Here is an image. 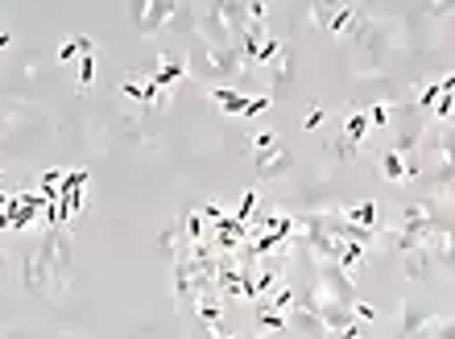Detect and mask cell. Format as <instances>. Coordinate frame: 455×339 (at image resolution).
Masks as SVG:
<instances>
[{
    "mask_svg": "<svg viewBox=\"0 0 455 339\" xmlns=\"http://www.w3.org/2000/svg\"><path fill=\"white\" fill-rule=\"evenodd\" d=\"M33 252L42 257L50 273V298H58L71 286V228H46V236L38 240Z\"/></svg>",
    "mask_w": 455,
    "mask_h": 339,
    "instance_id": "obj_1",
    "label": "cell"
},
{
    "mask_svg": "<svg viewBox=\"0 0 455 339\" xmlns=\"http://www.w3.org/2000/svg\"><path fill=\"white\" fill-rule=\"evenodd\" d=\"M187 67H194L203 79H248L253 74V67H244L236 46H207V42H199V50L187 54Z\"/></svg>",
    "mask_w": 455,
    "mask_h": 339,
    "instance_id": "obj_2",
    "label": "cell"
},
{
    "mask_svg": "<svg viewBox=\"0 0 455 339\" xmlns=\"http://www.w3.org/2000/svg\"><path fill=\"white\" fill-rule=\"evenodd\" d=\"M451 240H439V244H422V248H410V252H402V269H406L410 282H427V277H434L439 269H447V248Z\"/></svg>",
    "mask_w": 455,
    "mask_h": 339,
    "instance_id": "obj_3",
    "label": "cell"
},
{
    "mask_svg": "<svg viewBox=\"0 0 455 339\" xmlns=\"http://www.w3.org/2000/svg\"><path fill=\"white\" fill-rule=\"evenodd\" d=\"M253 166H257V174H261L265 182H273V178H286L290 170H294V153H290V149L282 145V137H278L269 149H257V153H253Z\"/></svg>",
    "mask_w": 455,
    "mask_h": 339,
    "instance_id": "obj_4",
    "label": "cell"
},
{
    "mask_svg": "<svg viewBox=\"0 0 455 339\" xmlns=\"http://www.w3.org/2000/svg\"><path fill=\"white\" fill-rule=\"evenodd\" d=\"M344 223H352V228H364V232H373V228H381V203L377 199H360V203H348V207H339L336 211Z\"/></svg>",
    "mask_w": 455,
    "mask_h": 339,
    "instance_id": "obj_5",
    "label": "cell"
},
{
    "mask_svg": "<svg viewBox=\"0 0 455 339\" xmlns=\"http://www.w3.org/2000/svg\"><path fill=\"white\" fill-rule=\"evenodd\" d=\"M21 286L29 294H46V298H50V273H46V265H42V257H38V252H25V261H21Z\"/></svg>",
    "mask_w": 455,
    "mask_h": 339,
    "instance_id": "obj_6",
    "label": "cell"
},
{
    "mask_svg": "<svg viewBox=\"0 0 455 339\" xmlns=\"http://www.w3.org/2000/svg\"><path fill=\"white\" fill-rule=\"evenodd\" d=\"M451 74H443V79H434V83H427V87H422V91H418V96H414V104H410V108H398V112H431L434 108V99L443 96V91H451Z\"/></svg>",
    "mask_w": 455,
    "mask_h": 339,
    "instance_id": "obj_7",
    "label": "cell"
},
{
    "mask_svg": "<svg viewBox=\"0 0 455 339\" xmlns=\"http://www.w3.org/2000/svg\"><path fill=\"white\" fill-rule=\"evenodd\" d=\"M253 318H257V327L261 331H273V335H286L290 331V315H282V311H273L269 302H257V311H253Z\"/></svg>",
    "mask_w": 455,
    "mask_h": 339,
    "instance_id": "obj_8",
    "label": "cell"
},
{
    "mask_svg": "<svg viewBox=\"0 0 455 339\" xmlns=\"http://www.w3.org/2000/svg\"><path fill=\"white\" fill-rule=\"evenodd\" d=\"M207 96L216 99L219 108H224V112H244V104H248V99L253 96H244V91H240V87H228V83H216V87H212V91H207Z\"/></svg>",
    "mask_w": 455,
    "mask_h": 339,
    "instance_id": "obj_9",
    "label": "cell"
},
{
    "mask_svg": "<svg viewBox=\"0 0 455 339\" xmlns=\"http://www.w3.org/2000/svg\"><path fill=\"white\" fill-rule=\"evenodd\" d=\"M265 74L273 79V87H286L290 79H294V54H290V46H282L273 54V62L265 67Z\"/></svg>",
    "mask_w": 455,
    "mask_h": 339,
    "instance_id": "obj_10",
    "label": "cell"
},
{
    "mask_svg": "<svg viewBox=\"0 0 455 339\" xmlns=\"http://www.w3.org/2000/svg\"><path fill=\"white\" fill-rule=\"evenodd\" d=\"M377 166H381V178H385V182L406 187V162H402L393 149H381V153H377Z\"/></svg>",
    "mask_w": 455,
    "mask_h": 339,
    "instance_id": "obj_11",
    "label": "cell"
},
{
    "mask_svg": "<svg viewBox=\"0 0 455 339\" xmlns=\"http://www.w3.org/2000/svg\"><path fill=\"white\" fill-rule=\"evenodd\" d=\"M364 133H368V112L364 108H352V116H348V124H344V133L339 137H348L352 145H364Z\"/></svg>",
    "mask_w": 455,
    "mask_h": 339,
    "instance_id": "obj_12",
    "label": "cell"
},
{
    "mask_svg": "<svg viewBox=\"0 0 455 339\" xmlns=\"http://www.w3.org/2000/svg\"><path fill=\"white\" fill-rule=\"evenodd\" d=\"M83 50H96V46H92V38H83V33H79V38H67V42L58 46V62L67 67V62H75Z\"/></svg>",
    "mask_w": 455,
    "mask_h": 339,
    "instance_id": "obj_13",
    "label": "cell"
},
{
    "mask_svg": "<svg viewBox=\"0 0 455 339\" xmlns=\"http://www.w3.org/2000/svg\"><path fill=\"white\" fill-rule=\"evenodd\" d=\"M120 96L133 99V104H145V74H137V71L124 74V83H120Z\"/></svg>",
    "mask_w": 455,
    "mask_h": 339,
    "instance_id": "obj_14",
    "label": "cell"
},
{
    "mask_svg": "<svg viewBox=\"0 0 455 339\" xmlns=\"http://www.w3.org/2000/svg\"><path fill=\"white\" fill-rule=\"evenodd\" d=\"M92 83H96V50H83L79 54V87L87 91Z\"/></svg>",
    "mask_w": 455,
    "mask_h": 339,
    "instance_id": "obj_15",
    "label": "cell"
},
{
    "mask_svg": "<svg viewBox=\"0 0 455 339\" xmlns=\"http://www.w3.org/2000/svg\"><path fill=\"white\" fill-rule=\"evenodd\" d=\"M253 211H257V191H244V199H240V207L232 211V219L248 228V219H253Z\"/></svg>",
    "mask_w": 455,
    "mask_h": 339,
    "instance_id": "obj_16",
    "label": "cell"
},
{
    "mask_svg": "<svg viewBox=\"0 0 455 339\" xmlns=\"http://www.w3.org/2000/svg\"><path fill=\"white\" fill-rule=\"evenodd\" d=\"M364 112H368V128H373V124H389L398 108H393V104H373V108H364Z\"/></svg>",
    "mask_w": 455,
    "mask_h": 339,
    "instance_id": "obj_17",
    "label": "cell"
},
{
    "mask_svg": "<svg viewBox=\"0 0 455 339\" xmlns=\"http://www.w3.org/2000/svg\"><path fill=\"white\" fill-rule=\"evenodd\" d=\"M294 294H298V290H290V286H282V290H273V298H269V306L286 315V311H294Z\"/></svg>",
    "mask_w": 455,
    "mask_h": 339,
    "instance_id": "obj_18",
    "label": "cell"
},
{
    "mask_svg": "<svg viewBox=\"0 0 455 339\" xmlns=\"http://www.w3.org/2000/svg\"><path fill=\"white\" fill-rule=\"evenodd\" d=\"M269 108H273V96H253L248 104H244L240 116H261V112H269Z\"/></svg>",
    "mask_w": 455,
    "mask_h": 339,
    "instance_id": "obj_19",
    "label": "cell"
},
{
    "mask_svg": "<svg viewBox=\"0 0 455 339\" xmlns=\"http://www.w3.org/2000/svg\"><path fill=\"white\" fill-rule=\"evenodd\" d=\"M199 216H203V223H219V219L228 216V211H224L219 203H203V207H199Z\"/></svg>",
    "mask_w": 455,
    "mask_h": 339,
    "instance_id": "obj_20",
    "label": "cell"
},
{
    "mask_svg": "<svg viewBox=\"0 0 455 339\" xmlns=\"http://www.w3.org/2000/svg\"><path fill=\"white\" fill-rule=\"evenodd\" d=\"M273 141H278V133H257V137L248 141V153H257V149H269Z\"/></svg>",
    "mask_w": 455,
    "mask_h": 339,
    "instance_id": "obj_21",
    "label": "cell"
},
{
    "mask_svg": "<svg viewBox=\"0 0 455 339\" xmlns=\"http://www.w3.org/2000/svg\"><path fill=\"white\" fill-rule=\"evenodd\" d=\"M323 116H327L323 108H311V112H307V121H302V128H307V133H314V128L323 124Z\"/></svg>",
    "mask_w": 455,
    "mask_h": 339,
    "instance_id": "obj_22",
    "label": "cell"
},
{
    "mask_svg": "<svg viewBox=\"0 0 455 339\" xmlns=\"http://www.w3.org/2000/svg\"><path fill=\"white\" fill-rule=\"evenodd\" d=\"M207 331V339H244V335H236V331H224V323L219 327H203Z\"/></svg>",
    "mask_w": 455,
    "mask_h": 339,
    "instance_id": "obj_23",
    "label": "cell"
},
{
    "mask_svg": "<svg viewBox=\"0 0 455 339\" xmlns=\"http://www.w3.org/2000/svg\"><path fill=\"white\" fill-rule=\"evenodd\" d=\"M9 228H13V211H9V207H0V232H9Z\"/></svg>",
    "mask_w": 455,
    "mask_h": 339,
    "instance_id": "obj_24",
    "label": "cell"
},
{
    "mask_svg": "<svg viewBox=\"0 0 455 339\" xmlns=\"http://www.w3.org/2000/svg\"><path fill=\"white\" fill-rule=\"evenodd\" d=\"M0 269H4V252H0Z\"/></svg>",
    "mask_w": 455,
    "mask_h": 339,
    "instance_id": "obj_25",
    "label": "cell"
}]
</instances>
